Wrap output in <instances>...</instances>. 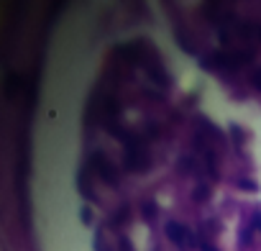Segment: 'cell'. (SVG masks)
I'll list each match as a JSON object with an SVG mask.
<instances>
[{"label":"cell","instance_id":"1","mask_svg":"<svg viewBox=\"0 0 261 251\" xmlns=\"http://www.w3.org/2000/svg\"><path fill=\"white\" fill-rule=\"evenodd\" d=\"M164 231L169 236V241H172L179 251H195L200 246V238L192 233V228H187L185 223H179V221H169L164 226Z\"/></svg>","mask_w":261,"mask_h":251},{"label":"cell","instance_id":"2","mask_svg":"<svg viewBox=\"0 0 261 251\" xmlns=\"http://www.w3.org/2000/svg\"><path fill=\"white\" fill-rule=\"evenodd\" d=\"M126 141V167L133 169V172H141V169L149 167V154H146V149L136 141V139H123Z\"/></svg>","mask_w":261,"mask_h":251},{"label":"cell","instance_id":"3","mask_svg":"<svg viewBox=\"0 0 261 251\" xmlns=\"http://www.w3.org/2000/svg\"><path fill=\"white\" fill-rule=\"evenodd\" d=\"M90 167H93V172H95L100 179H105L110 187L118 185V169L110 164V159H108L105 154H93V159H90Z\"/></svg>","mask_w":261,"mask_h":251},{"label":"cell","instance_id":"4","mask_svg":"<svg viewBox=\"0 0 261 251\" xmlns=\"http://www.w3.org/2000/svg\"><path fill=\"white\" fill-rule=\"evenodd\" d=\"M79 218H82V223H90V218H93L90 208H82V210H79Z\"/></svg>","mask_w":261,"mask_h":251},{"label":"cell","instance_id":"5","mask_svg":"<svg viewBox=\"0 0 261 251\" xmlns=\"http://www.w3.org/2000/svg\"><path fill=\"white\" fill-rule=\"evenodd\" d=\"M251 79H254V87H256V90H259V93H261V70H256Z\"/></svg>","mask_w":261,"mask_h":251},{"label":"cell","instance_id":"6","mask_svg":"<svg viewBox=\"0 0 261 251\" xmlns=\"http://www.w3.org/2000/svg\"><path fill=\"white\" fill-rule=\"evenodd\" d=\"M200 251H218V249H215L210 241H205V238H202V241H200Z\"/></svg>","mask_w":261,"mask_h":251},{"label":"cell","instance_id":"7","mask_svg":"<svg viewBox=\"0 0 261 251\" xmlns=\"http://www.w3.org/2000/svg\"><path fill=\"white\" fill-rule=\"evenodd\" d=\"M154 210H156V205H154V202H146V208L141 205V213H146V215H154Z\"/></svg>","mask_w":261,"mask_h":251}]
</instances>
